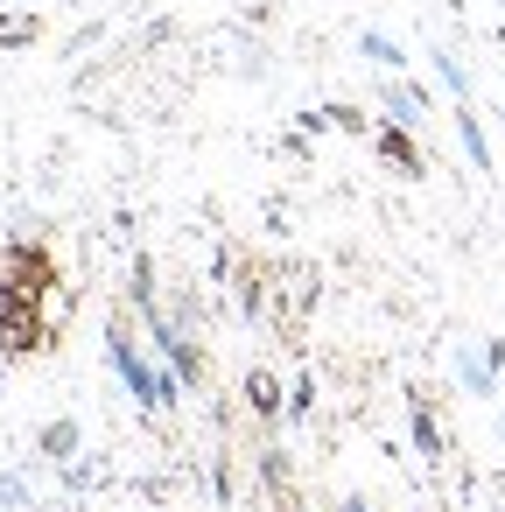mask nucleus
Segmentation results:
<instances>
[{
  "label": "nucleus",
  "mask_w": 505,
  "mask_h": 512,
  "mask_svg": "<svg viewBox=\"0 0 505 512\" xmlns=\"http://www.w3.org/2000/svg\"><path fill=\"white\" fill-rule=\"evenodd\" d=\"M246 400H253V414H281V393H274V379H267V372H253V379H246Z\"/></svg>",
  "instance_id": "6e6552de"
},
{
  "label": "nucleus",
  "mask_w": 505,
  "mask_h": 512,
  "mask_svg": "<svg viewBox=\"0 0 505 512\" xmlns=\"http://www.w3.org/2000/svg\"><path fill=\"white\" fill-rule=\"evenodd\" d=\"M323 120H337V127H351V134H372V120H365L358 106H323Z\"/></svg>",
  "instance_id": "9b49d317"
},
{
  "label": "nucleus",
  "mask_w": 505,
  "mask_h": 512,
  "mask_svg": "<svg viewBox=\"0 0 505 512\" xmlns=\"http://www.w3.org/2000/svg\"><path fill=\"white\" fill-rule=\"evenodd\" d=\"M372 148H379V155H386L393 169H407V176H421V155H414V141H407L400 127H379V134H372Z\"/></svg>",
  "instance_id": "20e7f679"
},
{
  "label": "nucleus",
  "mask_w": 505,
  "mask_h": 512,
  "mask_svg": "<svg viewBox=\"0 0 505 512\" xmlns=\"http://www.w3.org/2000/svg\"><path fill=\"white\" fill-rule=\"evenodd\" d=\"M414 442H421V456H442V428H435L428 407H414Z\"/></svg>",
  "instance_id": "9d476101"
},
{
  "label": "nucleus",
  "mask_w": 505,
  "mask_h": 512,
  "mask_svg": "<svg viewBox=\"0 0 505 512\" xmlns=\"http://www.w3.org/2000/svg\"><path fill=\"white\" fill-rule=\"evenodd\" d=\"M365 57H372L379 71H407V57H400V43H393V36H372V29H365Z\"/></svg>",
  "instance_id": "423d86ee"
},
{
  "label": "nucleus",
  "mask_w": 505,
  "mask_h": 512,
  "mask_svg": "<svg viewBox=\"0 0 505 512\" xmlns=\"http://www.w3.org/2000/svg\"><path fill=\"white\" fill-rule=\"evenodd\" d=\"M113 365L127 372V386H134V400H141V407H169V400H176V379H169V372H155V365H141L127 330H113Z\"/></svg>",
  "instance_id": "f257e3e1"
},
{
  "label": "nucleus",
  "mask_w": 505,
  "mask_h": 512,
  "mask_svg": "<svg viewBox=\"0 0 505 512\" xmlns=\"http://www.w3.org/2000/svg\"><path fill=\"white\" fill-rule=\"evenodd\" d=\"M337 512H365V505H358V498H344V505H337Z\"/></svg>",
  "instance_id": "ddd939ff"
},
{
  "label": "nucleus",
  "mask_w": 505,
  "mask_h": 512,
  "mask_svg": "<svg viewBox=\"0 0 505 512\" xmlns=\"http://www.w3.org/2000/svg\"><path fill=\"white\" fill-rule=\"evenodd\" d=\"M36 36V15H8V22H0V43H29Z\"/></svg>",
  "instance_id": "f8f14e48"
},
{
  "label": "nucleus",
  "mask_w": 505,
  "mask_h": 512,
  "mask_svg": "<svg viewBox=\"0 0 505 512\" xmlns=\"http://www.w3.org/2000/svg\"><path fill=\"white\" fill-rule=\"evenodd\" d=\"M71 449H78V428L71 421H50L43 428V456H71Z\"/></svg>",
  "instance_id": "1a4fd4ad"
},
{
  "label": "nucleus",
  "mask_w": 505,
  "mask_h": 512,
  "mask_svg": "<svg viewBox=\"0 0 505 512\" xmlns=\"http://www.w3.org/2000/svg\"><path fill=\"white\" fill-rule=\"evenodd\" d=\"M428 64H435V78H442V85H449V92H456V99H470V78H463V64H456V57H449V50H435V57H428Z\"/></svg>",
  "instance_id": "0eeeda50"
},
{
  "label": "nucleus",
  "mask_w": 505,
  "mask_h": 512,
  "mask_svg": "<svg viewBox=\"0 0 505 512\" xmlns=\"http://www.w3.org/2000/svg\"><path fill=\"white\" fill-rule=\"evenodd\" d=\"M421 106H428V99H421L414 85H379V113H386V127H414Z\"/></svg>",
  "instance_id": "7ed1b4c3"
},
{
  "label": "nucleus",
  "mask_w": 505,
  "mask_h": 512,
  "mask_svg": "<svg viewBox=\"0 0 505 512\" xmlns=\"http://www.w3.org/2000/svg\"><path fill=\"white\" fill-rule=\"evenodd\" d=\"M456 134H463V148H470V162H477V169L491 176V148H484V127H477V113H470V106L456 113Z\"/></svg>",
  "instance_id": "39448f33"
},
{
  "label": "nucleus",
  "mask_w": 505,
  "mask_h": 512,
  "mask_svg": "<svg viewBox=\"0 0 505 512\" xmlns=\"http://www.w3.org/2000/svg\"><path fill=\"white\" fill-rule=\"evenodd\" d=\"M43 344V323H36V302L22 309V295H8V288H0V351H36Z\"/></svg>",
  "instance_id": "f03ea898"
}]
</instances>
